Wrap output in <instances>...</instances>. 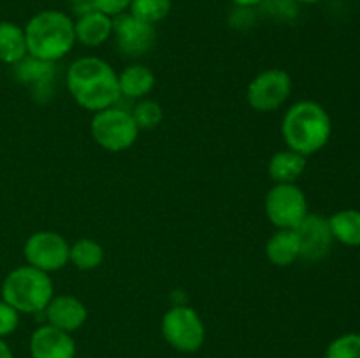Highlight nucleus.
<instances>
[{
	"mask_svg": "<svg viewBox=\"0 0 360 358\" xmlns=\"http://www.w3.org/2000/svg\"><path fill=\"white\" fill-rule=\"evenodd\" d=\"M67 88L81 107L94 112L112 107L122 98L118 74L97 56H83L70 63L67 70Z\"/></svg>",
	"mask_w": 360,
	"mask_h": 358,
	"instance_id": "1",
	"label": "nucleus"
},
{
	"mask_svg": "<svg viewBox=\"0 0 360 358\" xmlns=\"http://www.w3.org/2000/svg\"><path fill=\"white\" fill-rule=\"evenodd\" d=\"M281 133L288 150L309 157L319 153L329 142L333 123L329 112L322 105L313 100H301L283 116Z\"/></svg>",
	"mask_w": 360,
	"mask_h": 358,
	"instance_id": "2",
	"label": "nucleus"
},
{
	"mask_svg": "<svg viewBox=\"0 0 360 358\" xmlns=\"http://www.w3.org/2000/svg\"><path fill=\"white\" fill-rule=\"evenodd\" d=\"M23 30L28 55L44 62L63 58L76 44L74 21L62 11L46 9L34 14Z\"/></svg>",
	"mask_w": 360,
	"mask_h": 358,
	"instance_id": "3",
	"label": "nucleus"
},
{
	"mask_svg": "<svg viewBox=\"0 0 360 358\" xmlns=\"http://www.w3.org/2000/svg\"><path fill=\"white\" fill-rule=\"evenodd\" d=\"M53 298V281L48 272L23 265L7 274L2 284V300L25 314L44 312Z\"/></svg>",
	"mask_w": 360,
	"mask_h": 358,
	"instance_id": "4",
	"label": "nucleus"
},
{
	"mask_svg": "<svg viewBox=\"0 0 360 358\" xmlns=\"http://www.w3.org/2000/svg\"><path fill=\"white\" fill-rule=\"evenodd\" d=\"M90 128L95 142L112 153L129 150L139 133V126L134 121L132 112L116 105L95 112Z\"/></svg>",
	"mask_w": 360,
	"mask_h": 358,
	"instance_id": "5",
	"label": "nucleus"
},
{
	"mask_svg": "<svg viewBox=\"0 0 360 358\" xmlns=\"http://www.w3.org/2000/svg\"><path fill=\"white\" fill-rule=\"evenodd\" d=\"M162 336L176 351L195 353L206 340V326L199 312L179 304L162 318Z\"/></svg>",
	"mask_w": 360,
	"mask_h": 358,
	"instance_id": "6",
	"label": "nucleus"
},
{
	"mask_svg": "<svg viewBox=\"0 0 360 358\" xmlns=\"http://www.w3.org/2000/svg\"><path fill=\"white\" fill-rule=\"evenodd\" d=\"M266 214L276 228L295 230L308 214V202L295 183H276L266 195Z\"/></svg>",
	"mask_w": 360,
	"mask_h": 358,
	"instance_id": "7",
	"label": "nucleus"
},
{
	"mask_svg": "<svg viewBox=\"0 0 360 358\" xmlns=\"http://www.w3.org/2000/svg\"><path fill=\"white\" fill-rule=\"evenodd\" d=\"M69 242L56 232H35L27 239L23 255L28 265L42 272H56L69 262Z\"/></svg>",
	"mask_w": 360,
	"mask_h": 358,
	"instance_id": "8",
	"label": "nucleus"
},
{
	"mask_svg": "<svg viewBox=\"0 0 360 358\" xmlns=\"http://www.w3.org/2000/svg\"><path fill=\"white\" fill-rule=\"evenodd\" d=\"M292 93V77L290 74L281 69H269L260 72L255 79L250 83L248 104L259 112L276 111L280 105L285 104Z\"/></svg>",
	"mask_w": 360,
	"mask_h": 358,
	"instance_id": "9",
	"label": "nucleus"
},
{
	"mask_svg": "<svg viewBox=\"0 0 360 358\" xmlns=\"http://www.w3.org/2000/svg\"><path fill=\"white\" fill-rule=\"evenodd\" d=\"M112 35L116 37L120 53L130 58L146 55L157 41L155 25L144 23L130 13L112 18Z\"/></svg>",
	"mask_w": 360,
	"mask_h": 358,
	"instance_id": "10",
	"label": "nucleus"
},
{
	"mask_svg": "<svg viewBox=\"0 0 360 358\" xmlns=\"http://www.w3.org/2000/svg\"><path fill=\"white\" fill-rule=\"evenodd\" d=\"M295 232L301 242V258L308 262H319L330 253L334 237L327 218L319 214H306Z\"/></svg>",
	"mask_w": 360,
	"mask_h": 358,
	"instance_id": "11",
	"label": "nucleus"
},
{
	"mask_svg": "<svg viewBox=\"0 0 360 358\" xmlns=\"http://www.w3.org/2000/svg\"><path fill=\"white\" fill-rule=\"evenodd\" d=\"M32 358H76V343L69 332L42 325L30 337Z\"/></svg>",
	"mask_w": 360,
	"mask_h": 358,
	"instance_id": "12",
	"label": "nucleus"
},
{
	"mask_svg": "<svg viewBox=\"0 0 360 358\" xmlns=\"http://www.w3.org/2000/svg\"><path fill=\"white\" fill-rule=\"evenodd\" d=\"M14 74L20 83L32 88L37 100H48L51 97V86L56 76L55 62H44L27 55L14 65Z\"/></svg>",
	"mask_w": 360,
	"mask_h": 358,
	"instance_id": "13",
	"label": "nucleus"
},
{
	"mask_svg": "<svg viewBox=\"0 0 360 358\" xmlns=\"http://www.w3.org/2000/svg\"><path fill=\"white\" fill-rule=\"evenodd\" d=\"M44 316L48 325L70 333L84 325L88 312L79 298L70 297V295H60V297H53L49 300L44 309Z\"/></svg>",
	"mask_w": 360,
	"mask_h": 358,
	"instance_id": "14",
	"label": "nucleus"
},
{
	"mask_svg": "<svg viewBox=\"0 0 360 358\" xmlns=\"http://www.w3.org/2000/svg\"><path fill=\"white\" fill-rule=\"evenodd\" d=\"M74 34L76 41L83 46L97 48L112 35V18L97 9L81 14L74 21Z\"/></svg>",
	"mask_w": 360,
	"mask_h": 358,
	"instance_id": "15",
	"label": "nucleus"
},
{
	"mask_svg": "<svg viewBox=\"0 0 360 358\" xmlns=\"http://www.w3.org/2000/svg\"><path fill=\"white\" fill-rule=\"evenodd\" d=\"M266 255L271 263L278 267H288L301 258V242L297 232L288 228H278L276 234L271 235L266 246Z\"/></svg>",
	"mask_w": 360,
	"mask_h": 358,
	"instance_id": "16",
	"label": "nucleus"
},
{
	"mask_svg": "<svg viewBox=\"0 0 360 358\" xmlns=\"http://www.w3.org/2000/svg\"><path fill=\"white\" fill-rule=\"evenodd\" d=\"M118 86L122 97L143 98L155 88V74L148 67L134 63L118 74Z\"/></svg>",
	"mask_w": 360,
	"mask_h": 358,
	"instance_id": "17",
	"label": "nucleus"
},
{
	"mask_svg": "<svg viewBox=\"0 0 360 358\" xmlns=\"http://www.w3.org/2000/svg\"><path fill=\"white\" fill-rule=\"evenodd\" d=\"M28 55L25 30L13 21H0V62L16 65Z\"/></svg>",
	"mask_w": 360,
	"mask_h": 358,
	"instance_id": "18",
	"label": "nucleus"
},
{
	"mask_svg": "<svg viewBox=\"0 0 360 358\" xmlns=\"http://www.w3.org/2000/svg\"><path fill=\"white\" fill-rule=\"evenodd\" d=\"M267 171L274 183H295L306 171V157L292 150L278 151L271 157Z\"/></svg>",
	"mask_w": 360,
	"mask_h": 358,
	"instance_id": "19",
	"label": "nucleus"
},
{
	"mask_svg": "<svg viewBox=\"0 0 360 358\" xmlns=\"http://www.w3.org/2000/svg\"><path fill=\"white\" fill-rule=\"evenodd\" d=\"M334 241L345 246H360V211L343 209L329 218Z\"/></svg>",
	"mask_w": 360,
	"mask_h": 358,
	"instance_id": "20",
	"label": "nucleus"
},
{
	"mask_svg": "<svg viewBox=\"0 0 360 358\" xmlns=\"http://www.w3.org/2000/svg\"><path fill=\"white\" fill-rule=\"evenodd\" d=\"M102 260H104V249L94 239H81V241L74 242L69 249V262L76 269H97Z\"/></svg>",
	"mask_w": 360,
	"mask_h": 358,
	"instance_id": "21",
	"label": "nucleus"
},
{
	"mask_svg": "<svg viewBox=\"0 0 360 358\" xmlns=\"http://www.w3.org/2000/svg\"><path fill=\"white\" fill-rule=\"evenodd\" d=\"M172 0H132L129 13L144 23L157 25L169 16Z\"/></svg>",
	"mask_w": 360,
	"mask_h": 358,
	"instance_id": "22",
	"label": "nucleus"
},
{
	"mask_svg": "<svg viewBox=\"0 0 360 358\" xmlns=\"http://www.w3.org/2000/svg\"><path fill=\"white\" fill-rule=\"evenodd\" d=\"M326 358H360V333L348 332L327 346Z\"/></svg>",
	"mask_w": 360,
	"mask_h": 358,
	"instance_id": "23",
	"label": "nucleus"
},
{
	"mask_svg": "<svg viewBox=\"0 0 360 358\" xmlns=\"http://www.w3.org/2000/svg\"><path fill=\"white\" fill-rule=\"evenodd\" d=\"M134 121L137 123V126L141 128H155V126L160 125L162 118H164V111H162L160 104L155 100H141L139 104L134 107L132 111Z\"/></svg>",
	"mask_w": 360,
	"mask_h": 358,
	"instance_id": "24",
	"label": "nucleus"
},
{
	"mask_svg": "<svg viewBox=\"0 0 360 358\" xmlns=\"http://www.w3.org/2000/svg\"><path fill=\"white\" fill-rule=\"evenodd\" d=\"M20 325V312L11 307L7 302L0 300V339L16 332Z\"/></svg>",
	"mask_w": 360,
	"mask_h": 358,
	"instance_id": "25",
	"label": "nucleus"
},
{
	"mask_svg": "<svg viewBox=\"0 0 360 358\" xmlns=\"http://www.w3.org/2000/svg\"><path fill=\"white\" fill-rule=\"evenodd\" d=\"M94 2V7L101 13L108 14V16L115 18L118 14H123L129 11L132 0H91Z\"/></svg>",
	"mask_w": 360,
	"mask_h": 358,
	"instance_id": "26",
	"label": "nucleus"
},
{
	"mask_svg": "<svg viewBox=\"0 0 360 358\" xmlns=\"http://www.w3.org/2000/svg\"><path fill=\"white\" fill-rule=\"evenodd\" d=\"M232 2H234L238 7H243V9H252V7L262 4L264 0H232Z\"/></svg>",
	"mask_w": 360,
	"mask_h": 358,
	"instance_id": "27",
	"label": "nucleus"
},
{
	"mask_svg": "<svg viewBox=\"0 0 360 358\" xmlns=\"http://www.w3.org/2000/svg\"><path fill=\"white\" fill-rule=\"evenodd\" d=\"M0 358H14L13 351H11V347L7 346L4 339H0Z\"/></svg>",
	"mask_w": 360,
	"mask_h": 358,
	"instance_id": "28",
	"label": "nucleus"
},
{
	"mask_svg": "<svg viewBox=\"0 0 360 358\" xmlns=\"http://www.w3.org/2000/svg\"><path fill=\"white\" fill-rule=\"evenodd\" d=\"M295 4H319L322 2V0H294Z\"/></svg>",
	"mask_w": 360,
	"mask_h": 358,
	"instance_id": "29",
	"label": "nucleus"
},
{
	"mask_svg": "<svg viewBox=\"0 0 360 358\" xmlns=\"http://www.w3.org/2000/svg\"><path fill=\"white\" fill-rule=\"evenodd\" d=\"M67 2H70L72 6H76V4H83V2H88V0H67Z\"/></svg>",
	"mask_w": 360,
	"mask_h": 358,
	"instance_id": "30",
	"label": "nucleus"
}]
</instances>
